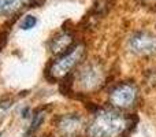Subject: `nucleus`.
<instances>
[{"instance_id":"f257e3e1","label":"nucleus","mask_w":156,"mask_h":137,"mask_svg":"<svg viewBox=\"0 0 156 137\" xmlns=\"http://www.w3.org/2000/svg\"><path fill=\"white\" fill-rule=\"evenodd\" d=\"M129 121L121 113L103 110L94 115L88 128V137H121L126 132Z\"/></svg>"},{"instance_id":"423d86ee","label":"nucleus","mask_w":156,"mask_h":137,"mask_svg":"<svg viewBox=\"0 0 156 137\" xmlns=\"http://www.w3.org/2000/svg\"><path fill=\"white\" fill-rule=\"evenodd\" d=\"M82 128V119L77 115H66L59 121V133L65 137H74Z\"/></svg>"},{"instance_id":"f03ea898","label":"nucleus","mask_w":156,"mask_h":137,"mask_svg":"<svg viewBox=\"0 0 156 137\" xmlns=\"http://www.w3.org/2000/svg\"><path fill=\"white\" fill-rule=\"evenodd\" d=\"M74 82L81 91H96L104 82V69L97 62L88 63L76 74Z\"/></svg>"},{"instance_id":"9d476101","label":"nucleus","mask_w":156,"mask_h":137,"mask_svg":"<svg viewBox=\"0 0 156 137\" xmlns=\"http://www.w3.org/2000/svg\"><path fill=\"white\" fill-rule=\"evenodd\" d=\"M148 2H156V0H148Z\"/></svg>"},{"instance_id":"20e7f679","label":"nucleus","mask_w":156,"mask_h":137,"mask_svg":"<svg viewBox=\"0 0 156 137\" xmlns=\"http://www.w3.org/2000/svg\"><path fill=\"white\" fill-rule=\"evenodd\" d=\"M137 100V89L132 84H121L112 89L110 95V102L114 107L129 108Z\"/></svg>"},{"instance_id":"0eeeda50","label":"nucleus","mask_w":156,"mask_h":137,"mask_svg":"<svg viewBox=\"0 0 156 137\" xmlns=\"http://www.w3.org/2000/svg\"><path fill=\"white\" fill-rule=\"evenodd\" d=\"M73 45V36L70 33H62L51 41V51L56 55H63Z\"/></svg>"},{"instance_id":"39448f33","label":"nucleus","mask_w":156,"mask_h":137,"mask_svg":"<svg viewBox=\"0 0 156 137\" xmlns=\"http://www.w3.org/2000/svg\"><path fill=\"white\" fill-rule=\"evenodd\" d=\"M132 52L141 56H151L156 54V36L151 33L140 32L136 33L129 41Z\"/></svg>"},{"instance_id":"1a4fd4ad","label":"nucleus","mask_w":156,"mask_h":137,"mask_svg":"<svg viewBox=\"0 0 156 137\" xmlns=\"http://www.w3.org/2000/svg\"><path fill=\"white\" fill-rule=\"evenodd\" d=\"M36 23H37V19H36L34 16H32V15H27L26 18L22 21L21 27L23 30H29V29H32V27H34Z\"/></svg>"},{"instance_id":"6e6552de","label":"nucleus","mask_w":156,"mask_h":137,"mask_svg":"<svg viewBox=\"0 0 156 137\" xmlns=\"http://www.w3.org/2000/svg\"><path fill=\"white\" fill-rule=\"evenodd\" d=\"M29 2L30 0H0V15H8L15 13Z\"/></svg>"},{"instance_id":"7ed1b4c3","label":"nucleus","mask_w":156,"mask_h":137,"mask_svg":"<svg viewBox=\"0 0 156 137\" xmlns=\"http://www.w3.org/2000/svg\"><path fill=\"white\" fill-rule=\"evenodd\" d=\"M83 56V45L78 44V45L73 47V49H69L66 54L60 55L59 59H56L51 65L49 69V75L52 80H59L67 75L78 63L81 62Z\"/></svg>"}]
</instances>
